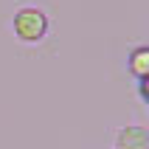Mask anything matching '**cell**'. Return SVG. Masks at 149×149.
<instances>
[{
    "mask_svg": "<svg viewBox=\"0 0 149 149\" xmlns=\"http://www.w3.org/2000/svg\"><path fill=\"white\" fill-rule=\"evenodd\" d=\"M11 31L20 42H42L48 34V14L40 6H20L11 17Z\"/></svg>",
    "mask_w": 149,
    "mask_h": 149,
    "instance_id": "obj_1",
    "label": "cell"
},
{
    "mask_svg": "<svg viewBox=\"0 0 149 149\" xmlns=\"http://www.w3.org/2000/svg\"><path fill=\"white\" fill-rule=\"evenodd\" d=\"M116 149H149V132L138 124L121 127L116 132Z\"/></svg>",
    "mask_w": 149,
    "mask_h": 149,
    "instance_id": "obj_2",
    "label": "cell"
},
{
    "mask_svg": "<svg viewBox=\"0 0 149 149\" xmlns=\"http://www.w3.org/2000/svg\"><path fill=\"white\" fill-rule=\"evenodd\" d=\"M127 70L141 82L149 76V45H135L127 56Z\"/></svg>",
    "mask_w": 149,
    "mask_h": 149,
    "instance_id": "obj_3",
    "label": "cell"
}]
</instances>
